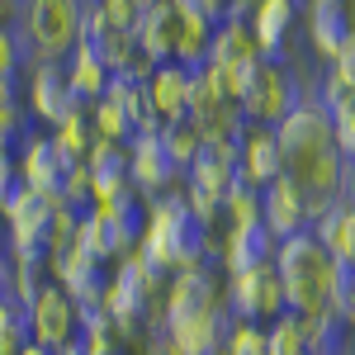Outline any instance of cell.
I'll list each match as a JSON object with an SVG mask.
<instances>
[{
    "instance_id": "obj_13",
    "label": "cell",
    "mask_w": 355,
    "mask_h": 355,
    "mask_svg": "<svg viewBox=\"0 0 355 355\" xmlns=\"http://www.w3.org/2000/svg\"><path fill=\"white\" fill-rule=\"evenodd\" d=\"M67 157L57 152V142L48 133H28L19 142V157H15V171H19V185L38 194H62V175H67Z\"/></svg>"
},
{
    "instance_id": "obj_4",
    "label": "cell",
    "mask_w": 355,
    "mask_h": 355,
    "mask_svg": "<svg viewBox=\"0 0 355 355\" xmlns=\"http://www.w3.org/2000/svg\"><path fill=\"white\" fill-rule=\"evenodd\" d=\"M85 0H19V43L28 62H67V53L81 43Z\"/></svg>"
},
{
    "instance_id": "obj_48",
    "label": "cell",
    "mask_w": 355,
    "mask_h": 355,
    "mask_svg": "<svg viewBox=\"0 0 355 355\" xmlns=\"http://www.w3.org/2000/svg\"><path fill=\"white\" fill-rule=\"evenodd\" d=\"M336 355H341V351H336Z\"/></svg>"
},
{
    "instance_id": "obj_19",
    "label": "cell",
    "mask_w": 355,
    "mask_h": 355,
    "mask_svg": "<svg viewBox=\"0 0 355 355\" xmlns=\"http://www.w3.org/2000/svg\"><path fill=\"white\" fill-rule=\"evenodd\" d=\"M62 71H67V81H71V90H76V100H81V105H85V100H90V105H95V100H105V90H110V81H114V71L105 67V57L95 53L85 38L67 53Z\"/></svg>"
},
{
    "instance_id": "obj_1",
    "label": "cell",
    "mask_w": 355,
    "mask_h": 355,
    "mask_svg": "<svg viewBox=\"0 0 355 355\" xmlns=\"http://www.w3.org/2000/svg\"><path fill=\"white\" fill-rule=\"evenodd\" d=\"M275 142L284 157V175L308 194V223H313V209L341 199V175H346V157L331 137V114L318 100H303L289 119L275 123Z\"/></svg>"
},
{
    "instance_id": "obj_27",
    "label": "cell",
    "mask_w": 355,
    "mask_h": 355,
    "mask_svg": "<svg viewBox=\"0 0 355 355\" xmlns=\"http://www.w3.org/2000/svg\"><path fill=\"white\" fill-rule=\"evenodd\" d=\"M218 214H223L227 227H256V223H261V190H251L246 180H237V185L227 190Z\"/></svg>"
},
{
    "instance_id": "obj_26",
    "label": "cell",
    "mask_w": 355,
    "mask_h": 355,
    "mask_svg": "<svg viewBox=\"0 0 355 355\" xmlns=\"http://www.w3.org/2000/svg\"><path fill=\"white\" fill-rule=\"evenodd\" d=\"M85 114H90V128H95L100 142H119V147H128V142H133V123L123 119V110L114 105L110 95H105V100H95Z\"/></svg>"
},
{
    "instance_id": "obj_24",
    "label": "cell",
    "mask_w": 355,
    "mask_h": 355,
    "mask_svg": "<svg viewBox=\"0 0 355 355\" xmlns=\"http://www.w3.org/2000/svg\"><path fill=\"white\" fill-rule=\"evenodd\" d=\"M303 322V341H308V355H336L341 351V336H346V322L322 308V313H299Z\"/></svg>"
},
{
    "instance_id": "obj_41",
    "label": "cell",
    "mask_w": 355,
    "mask_h": 355,
    "mask_svg": "<svg viewBox=\"0 0 355 355\" xmlns=\"http://www.w3.org/2000/svg\"><path fill=\"white\" fill-rule=\"evenodd\" d=\"M57 355H85V351H81V341H71L67 351H57Z\"/></svg>"
},
{
    "instance_id": "obj_35",
    "label": "cell",
    "mask_w": 355,
    "mask_h": 355,
    "mask_svg": "<svg viewBox=\"0 0 355 355\" xmlns=\"http://www.w3.org/2000/svg\"><path fill=\"white\" fill-rule=\"evenodd\" d=\"M19 190V171H15V157L10 152H0V209H5V199Z\"/></svg>"
},
{
    "instance_id": "obj_32",
    "label": "cell",
    "mask_w": 355,
    "mask_h": 355,
    "mask_svg": "<svg viewBox=\"0 0 355 355\" xmlns=\"http://www.w3.org/2000/svg\"><path fill=\"white\" fill-rule=\"evenodd\" d=\"M28 110L24 105H19V95H15V85H0V137H5V142H15V137H19V142H24L28 137Z\"/></svg>"
},
{
    "instance_id": "obj_31",
    "label": "cell",
    "mask_w": 355,
    "mask_h": 355,
    "mask_svg": "<svg viewBox=\"0 0 355 355\" xmlns=\"http://www.w3.org/2000/svg\"><path fill=\"white\" fill-rule=\"evenodd\" d=\"M218 355H270L266 327H261V322H232V331H227V341H223Z\"/></svg>"
},
{
    "instance_id": "obj_42",
    "label": "cell",
    "mask_w": 355,
    "mask_h": 355,
    "mask_svg": "<svg viewBox=\"0 0 355 355\" xmlns=\"http://www.w3.org/2000/svg\"><path fill=\"white\" fill-rule=\"evenodd\" d=\"M351 261H355V209H351Z\"/></svg>"
},
{
    "instance_id": "obj_33",
    "label": "cell",
    "mask_w": 355,
    "mask_h": 355,
    "mask_svg": "<svg viewBox=\"0 0 355 355\" xmlns=\"http://www.w3.org/2000/svg\"><path fill=\"white\" fill-rule=\"evenodd\" d=\"M28 67V53L15 28H0V85H15V76Z\"/></svg>"
},
{
    "instance_id": "obj_40",
    "label": "cell",
    "mask_w": 355,
    "mask_h": 355,
    "mask_svg": "<svg viewBox=\"0 0 355 355\" xmlns=\"http://www.w3.org/2000/svg\"><path fill=\"white\" fill-rule=\"evenodd\" d=\"M19 355H57V351H48V346H33V341H28V346H24Z\"/></svg>"
},
{
    "instance_id": "obj_30",
    "label": "cell",
    "mask_w": 355,
    "mask_h": 355,
    "mask_svg": "<svg viewBox=\"0 0 355 355\" xmlns=\"http://www.w3.org/2000/svg\"><path fill=\"white\" fill-rule=\"evenodd\" d=\"M62 199H67L76 214L90 209V199H95V175H90V166H85V162L67 166V175H62Z\"/></svg>"
},
{
    "instance_id": "obj_15",
    "label": "cell",
    "mask_w": 355,
    "mask_h": 355,
    "mask_svg": "<svg viewBox=\"0 0 355 355\" xmlns=\"http://www.w3.org/2000/svg\"><path fill=\"white\" fill-rule=\"evenodd\" d=\"M275 237L266 232V223H256V227H227L218 242V270L223 275H242V270H261V266H270L275 261Z\"/></svg>"
},
{
    "instance_id": "obj_3",
    "label": "cell",
    "mask_w": 355,
    "mask_h": 355,
    "mask_svg": "<svg viewBox=\"0 0 355 355\" xmlns=\"http://www.w3.org/2000/svg\"><path fill=\"white\" fill-rule=\"evenodd\" d=\"M275 270L284 284V303L289 313H322L331 308V284H336V261L313 232L284 237L275 246Z\"/></svg>"
},
{
    "instance_id": "obj_9",
    "label": "cell",
    "mask_w": 355,
    "mask_h": 355,
    "mask_svg": "<svg viewBox=\"0 0 355 355\" xmlns=\"http://www.w3.org/2000/svg\"><path fill=\"white\" fill-rule=\"evenodd\" d=\"M128 180H133V190L142 199H157V194H171L185 185V175L171 166L162 147V133H142L128 142Z\"/></svg>"
},
{
    "instance_id": "obj_16",
    "label": "cell",
    "mask_w": 355,
    "mask_h": 355,
    "mask_svg": "<svg viewBox=\"0 0 355 355\" xmlns=\"http://www.w3.org/2000/svg\"><path fill=\"white\" fill-rule=\"evenodd\" d=\"M147 100L157 123H175V119H190V100H194V71L180 62H162L147 81Z\"/></svg>"
},
{
    "instance_id": "obj_37",
    "label": "cell",
    "mask_w": 355,
    "mask_h": 355,
    "mask_svg": "<svg viewBox=\"0 0 355 355\" xmlns=\"http://www.w3.org/2000/svg\"><path fill=\"white\" fill-rule=\"evenodd\" d=\"M341 199L355 209V157H346V175H341Z\"/></svg>"
},
{
    "instance_id": "obj_44",
    "label": "cell",
    "mask_w": 355,
    "mask_h": 355,
    "mask_svg": "<svg viewBox=\"0 0 355 355\" xmlns=\"http://www.w3.org/2000/svg\"><path fill=\"white\" fill-rule=\"evenodd\" d=\"M5 246H10V237H5V218H0V251H5Z\"/></svg>"
},
{
    "instance_id": "obj_39",
    "label": "cell",
    "mask_w": 355,
    "mask_h": 355,
    "mask_svg": "<svg viewBox=\"0 0 355 355\" xmlns=\"http://www.w3.org/2000/svg\"><path fill=\"white\" fill-rule=\"evenodd\" d=\"M5 284H10V256L0 251V299H5Z\"/></svg>"
},
{
    "instance_id": "obj_25",
    "label": "cell",
    "mask_w": 355,
    "mask_h": 355,
    "mask_svg": "<svg viewBox=\"0 0 355 355\" xmlns=\"http://www.w3.org/2000/svg\"><path fill=\"white\" fill-rule=\"evenodd\" d=\"M57 142V152L67 157V162H85L90 157V147H95V128H90V114L76 110L71 119H62L53 133H48Z\"/></svg>"
},
{
    "instance_id": "obj_43",
    "label": "cell",
    "mask_w": 355,
    "mask_h": 355,
    "mask_svg": "<svg viewBox=\"0 0 355 355\" xmlns=\"http://www.w3.org/2000/svg\"><path fill=\"white\" fill-rule=\"evenodd\" d=\"M346 15H351V33H355V0H346Z\"/></svg>"
},
{
    "instance_id": "obj_47",
    "label": "cell",
    "mask_w": 355,
    "mask_h": 355,
    "mask_svg": "<svg viewBox=\"0 0 355 355\" xmlns=\"http://www.w3.org/2000/svg\"><path fill=\"white\" fill-rule=\"evenodd\" d=\"M351 355H355V346H351Z\"/></svg>"
},
{
    "instance_id": "obj_10",
    "label": "cell",
    "mask_w": 355,
    "mask_h": 355,
    "mask_svg": "<svg viewBox=\"0 0 355 355\" xmlns=\"http://www.w3.org/2000/svg\"><path fill=\"white\" fill-rule=\"evenodd\" d=\"M43 270H53V284H57V289H67L81 308H95V303H100L105 275H110V270H100V261H95L81 242L53 251V256L43 261Z\"/></svg>"
},
{
    "instance_id": "obj_36",
    "label": "cell",
    "mask_w": 355,
    "mask_h": 355,
    "mask_svg": "<svg viewBox=\"0 0 355 355\" xmlns=\"http://www.w3.org/2000/svg\"><path fill=\"white\" fill-rule=\"evenodd\" d=\"M180 5H194V10H204V15H209V19H223V15H227V5H232V0H180Z\"/></svg>"
},
{
    "instance_id": "obj_6",
    "label": "cell",
    "mask_w": 355,
    "mask_h": 355,
    "mask_svg": "<svg viewBox=\"0 0 355 355\" xmlns=\"http://www.w3.org/2000/svg\"><path fill=\"white\" fill-rule=\"evenodd\" d=\"M299 105H303V85L294 81V71H284L279 62H266L242 95V119L246 123H261V128H275Z\"/></svg>"
},
{
    "instance_id": "obj_8",
    "label": "cell",
    "mask_w": 355,
    "mask_h": 355,
    "mask_svg": "<svg viewBox=\"0 0 355 355\" xmlns=\"http://www.w3.org/2000/svg\"><path fill=\"white\" fill-rule=\"evenodd\" d=\"M24 71H28L24 110L33 114L38 123L57 128L62 119H71L76 110H85L81 100H76V90H71V81H67V71H62V62H28Z\"/></svg>"
},
{
    "instance_id": "obj_12",
    "label": "cell",
    "mask_w": 355,
    "mask_h": 355,
    "mask_svg": "<svg viewBox=\"0 0 355 355\" xmlns=\"http://www.w3.org/2000/svg\"><path fill=\"white\" fill-rule=\"evenodd\" d=\"M261 223H266V232H270L275 242L308 232V194H303L289 175L270 180V185L261 190Z\"/></svg>"
},
{
    "instance_id": "obj_14",
    "label": "cell",
    "mask_w": 355,
    "mask_h": 355,
    "mask_svg": "<svg viewBox=\"0 0 355 355\" xmlns=\"http://www.w3.org/2000/svg\"><path fill=\"white\" fill-rule=\"evenodd\" d=\"M303 5H308V0H256V5L246 10V24L256 33L266 62H279L289 33H294V24H299V15H303Z\"/></svg>"
},
{
    "instance_id": "obj_29",
    "label": "cell",
    "mask_w": 355,
    "mask_h": 355,
    "mask_svg": "<svg viewBox=\"0 0 355 355\" xmlns=\"http://www.w3.org/2000/svg\"><path fill=\"white\" fill-rule=\"evenodd\" d=\"M266 346H270V355H308L299 313H279L270 327H266Z\"/></svg>"
},
{
    "instance_id": "obj_11",
    "label": "cell",
    "mask_w": 355,
    "mask_h": 355,
    "mask_svg": "<svg viewBox=\"0 0 355 355\" xmlns=\"http://www.w3.org/2000/svg\"><path fill=\"white\" fill-rule=\"evenodd\" d=\"M279 175H284V157H279L275 128L246 123L242 137H237V180H246L251 190H266Z\"/></svg>"
},
{
    "instance_id": "obj_23",
    "label": "cell",
    "mask_w": 355,
    "mask_h": 355,
    "mask_svg": "<svg viewBox=\"0 0 355 355\" xmlns=\"http://www.w3.org/2000/svg\"><path fill=\"white\" fill-rule=\"evenodd\" d=\"M318 105L327 114H341L355 105V62H327L322 81H318Z\"/></svg>"
},
{
    "instance_id": "obj_5",
    "label": "cell",
    "mask_w": 355,
    "mask_h": 355,
    "mask_svg": "<svg viewBox=\"0 0 355 355\" xmlns=\"http://www.w3.org/2000/svg\"><path fill=\"white\" fill-rule=\"evenodd\" d=\"M28 313V336L33 346H48V351H67L71 341H81V303L71 299L67 289H57L53 279L33 294V303L24 308Z\"/></svg>"
},
{
    "instance_id": "obj_21",
    "label": "cell",
    "mask_w": 355,
    "mask_h": 355,
    "mask_svg": "<svg viewBox=\"0 0 355 355\" xmlns=\"http://www.w3.org/2000/svg\"><path fill=\"white\" fill-rule=\"evenodd\" d=\"M105 95H110L114 105L123 110V119L133 123V137L162 133V123H157V114H152V100H147V85H142V81H119V76H114Z\"/></svg>"
},
{
    "instance_id": "obj_22",
    "label": "cell",
    "mask_w": 355,
    "mask_h": 355,
    "mask_svg": "<svg viewBox=\"0 0 355 355\" xmlns=\"http://www.w3.org/2000/svg\"><path fill=\"white\" fill-rule=\"evenodd\" d=\"M204 128L194 123V119H175V123H162V147H166V157H171V166L185 175L194 162H199V152H204Z\"/></svg>"
},
{
    "instance_id": "obj_2",
    "label": "cell",
    "mask_w": 355,
    "mask_h": 355,
    "mask_svg": "<svg viewBox=\"0 0 355 355\" xmlns=\"http://www.w3.org/2000/svg\"><path fill=\"white\" fill-rule=\"evenodd\" d=\"M227 227L218 218H194L185 190L157 194L142 204V232H137V251L157 266L162 275H180V270H204L218 256V232Z\"/></svg>"
},
{
    "instance_id": "obj_38",
    "label": "cell",
    "mask_w": 355,
    "mask_h": 355,
    "mask_svg": "<svg viewBox=\"0 0 355 355\" xmlns=\"http://www.w3.org/2000/svg\"><path fill=\"white\" fill-rule=\"evenodd\" d=\"M19 24V0H0V28Z\"/></svg>"
},
{
    "instance_id": "obj_46",
    "label": "cell",
    "mask_w": 355,
    "mask_h": 355,
    "mask_svg": "<svg viewBox=\"0 0 355 355\" xmlns=\"http://www.w3.org/2000/svg\"><path fill=\"white\" fill-rule=\"evenodd\" d=\"M242 5H256V0H242Z\"/></svg>"
},
{
    "instance_id": "obj_28",
    "label": "cell",
    "mask_w": 355,
    "mask_h": 355,
    "mask_svg": "<svg viewBox=\"0 0 355 355\" xmlns=\"http://www.w3.org/2000/svg\"><path fill=\"white\" fill-rule=\"evenodd\" d=\"M28 341V313L15 299H0V355H19Z\"/></svg>"
},
{
    "instance_id": "obj_17",
    "label": "cell",
    "mask_w": 355,
    "mask_h": 355,
    "mask_svg": "<svg viewBox=\"0 0 355 355\" xmlns=\"http://www.w3.org/2000/svg\"><path fill=\"white\" fill-rule=\"evenodd\" d=\"M180 0H152L147 10H142V19H137V48L152 57L157 67L175 57V43H180Z\"/></svg>"
},
{
    "instance_id": "obj_34",
    "label": "cell",
    "mask_w": 355,
    "mask_h": 355,
    "mask_svg": "<svg viewBox=\"0 0 355 355\" xmlns=\"http://www.w3.org/2000/svg\"><path fill=\"white\" fill-rule=\"evenodd\" d=\"M331 137L341 147V157H355V105L341 114H331Z\"/></svg>"
},
{
    "instance_id": "obj_45",
    "label": "cell",
    "mask_w": 355,
    "mask_h": 355,
    "mask_svg": "<svg viewBox=\"0 0 355 355\" xmlns=\"http://www.w3.org/2000/svg\"><path fill=\"white\" fill-rule=\"evenodd\" d=\"M128 5H133V10H147V5H152V0H128Z\"/></svg>"
},
{
    "instance_id": "obj_7",
    "label": "cell",
    "mask_w": 355,
    "mask_h": 355,
    "mask_svg": "<svg viewBox=\"0 0 355 355\" xmlns=\"http://www.w3.org/2000/svg\"><path fill=\"white\" fill-rule=\"evenodd\" d=\"M227 313H237V322H275L279 313H289L275 261L261 270L227 275Z\"/></svg>"
},
{
    "instance_id": "obj_18",
    "label": "cell",
    "mask_w": 355,
    "mask_h": 355,
    "mask_svg": "<svg viewBox=\"0 0 355 355\" xmlns=\"http://www.w3.org/2000/svg\"><path fill=\"white\" fill-rule=\"evenodd\" d=\"M303 28H308V43L318 48V57L336 62L341 43L351 38V15H346V0H308V5H303Z\"/></svg>"
},
{
    "instance_id": "obj_20",
    "label": "cell",
    "mask_w": 355,
    "mask_h": 355,
    "mask_svg": "<svg viewBox=\"0 0 355 355\" xmlns=\"http://www.w3.org/2000/svg\"><path fill=\"white\" fill-rule=\"evenodd\" d=\"M214 28H218V19H209L204 10H194V5H185L180 10V43H175V57L171 62H180V67H204L209 62V43H214Z\"/></svg>"
}]
</instances>
